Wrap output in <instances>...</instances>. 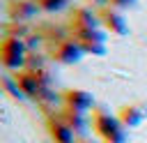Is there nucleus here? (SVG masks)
Instances as JSON below:
<instances>
[{
	"instance_id": "obj_4",
	"label": "nucleus",
	"mask_w": 147,
	"mask_h": 143,
	"mask_svg": "<svg viewBox=\"0 0 147 143\" xmlns=\"http://www.w3.org/2000/svg\"><path fill=\"white\" fill-rule=\"evenodd\" d=\"M101 25V18H99V12H92L90 7H76L71 12V21H69V28L74 35L78 32H87V30H96Z\"/></svg>"
},
{
	"instance_id": "obj_14",
	"label": "nucleus",
	"mask_w": 147,
	"mask_h": 143,
	"mask_svg": "<svg viewBox=\"0 0 147 143\" xmlns=\"http://www.w3.org/2000/svg\"><path fill=\"white\" fill-rule=\"evenodd\" d=\"M92 2H99V5H103V2H106V5H108V0H92Z\"/></svg>"
},
{
	"instance_id": "obj_11",
	"label": "nucleus",
	"mask_w": 147,
	"mask_h": 143,
	"mask_svg": "<svg viewBox=\"0 0 147 143\" xmlns=\"http://www.w3.org/2000/svg\"><path fill=\"white\" fill-rule=\"evenodd\" d=\"M142 115H145V113H142L140 108H136V106H124V108L119 111V120H122L124 127H126V125H129V127H131V125H138V122L142 120Z\"/></svg>"
},
{
	"instance_id": "obj_5",
	"label": "nucleus",
	"mask_w": 147,
	"mask_h": 143,
	"mask_svg": "<svg viewBox=\"0 0 147 143\" xmlns=\"http://www.w3.org/2000/svg\"><path fill=\"white\" fill-rule=\"evenodd\" d=\"M99 18H101V25H106L110 32L115 35H126L129 32V25H126V18L122 14V9L113 7V5H106L99 9Z\"/></svg>"
},
{
	"instance_id": "obj_8",
	"label": "nucleus",
	"mask_w": 147,
	"mask_h": 143,
	"mask_svg": "<svg viewBox=\"0 0 147 143\" xmlns=\"http://www.w3.org/2000/svg\"><path fill=\"white\" fill-rule=\"evenodd\" d=\"M37 12H39L37 0H14V2L9 5V16H11L14 21H18V23L32 18Z\"/></svg>"
},
{
	"instance_id": "obj_1",
	"label": "nucleus",
	"mask_w": 147,
	"mask_h": 143,
	"mask_svg": "<svg viewBox=\"0 0 147 143\" xmlns=\"http://www.w3.org/2000/svg\"><path fill=\"white\" fill-rule=\"evenodd\" d=\"M0 62L9 69H18L25 67L28 62V44L21 37H5L0 42Z\"/></svg>"
},
{
	"instance_id": "obj_10",
	"label": "nucleus",
	"mask_w": 147,
	"mask_h": 143,
	"mask_svg": "<svg viewBox=\"0 0 147 143\" xmlns=\"http://www.w3.org/2000/svg\"><path fill=\"white\" fill-rule=\"evenodd\" d=\"M48 129H51V136L57 143H71L74 141V131L60 120V115H51L48 118Z\"/></svg>"
},
{
	"instance_id": "obj_12",
	"label": "nucleus",
	"mask_w": 147,
	"mask_h": 143,
	"mask_svg": "<svg viewBox=\"0 0 147 143\" xmlns=\"http://www.w3.org/2000/svg\"><path fill=\"white\" fill-rule=\"evenodd\" d=\"M69 0H37L39 9H46V12H60L62 7H67Z\"/></svg>"
},
{
	"instance_id": "obj_2",
	"label": "nucleus",
	"mask_w": 147,
	"mask_h": 143,
	"mask_svg": "<svg viewBox=\"0 0 147 143\" xmlns=\"http://www.w3.org/2000/svg\"><path fill=\"white\" fill-rule=\"evenodd\" d=\"M92 122H94V129L108 143H124V125H122L119 118H115L110 113H103V111H96Z\"/></svg>"
},
{
	"instance_id": "obj_7",
	"label": "nucleus",
	"mask_w": 147,
	"mask_h": 143,
	"mask_svg": "<svg viewBox=\"0 0 147 143\" xmlns=\"http://www.w3.org/2000/svg\"><path fill=\"white\" fill-rule=\"evenodd\" d=\"M62 101L67 108H74V111H80L85 113L90 106H92V95L85 92V90H67L62 95Z\"/></svg>"
},
{
	"instance_id": "obj_9",
	"label": "nucleus",
	"mask_w": 147,
	"mask_h": 143,
	"mask_svg": "<svg viewBox=\"0 0 147 143\" xmlns=\"http://www.w3.org/2000/svg\"><path fill=\"white\" fill-rule=\"evenodd\" d=\"M60 120L71 129V131H85L87 129V118H85V113H80V111H74V108H62L60 113Z\"/></svg>"
},
{
	"instance_id": "obj_6",
	"label": "nucleus",
	"mask_w": 147,
	"mask_h": 143,
	"mask_svg": "<svg viewBox=\"0 0 147 143\" xmlns=\"http://www.w3.org/2000/svg\"><path fill=\"white\" fill-rule=\"evenodd\" d=\"M74 37L78 39V44L83 46L85 53H96V55H101V53L106 51V37H103L101 28L87 30V32H78V35H74Z\"/></svg>"
},
{
	"instance_id": "obj_3",
	"label": "nucleus",
	"mask_w": 147,
	"mask_h": 143,
	"mask_svg": "<svg viewBox=\"0 0 147 143\" xmlns=\"http://www.w3.org/2000/svg\"><path fill=\"white\" fill-rule=\"evenodd\" d=\"M83 55H85V51H83V46L78 44V39H76L74 35L51 46V58L57 60V62H62V65H74V62H78Z\"/></svg>"
},
{
	"instance_id": "obj_13",
	"label": "nucleus",
	"mask_w": 147,
	"mask_h": 143,
	"mask_svg": "<svg viewBox=\"0 0 147 143\" xmlns=\"http://www.w3.org/2000/svg\"><path fill=\"white\" fill-rule=\"evenodd\" d=\"M133 0H108V5H113V7H117V9H122V7H129Z\"/></svg>"
},
{
	"instance_id": "obj_15",
	"label": "nucleus",
	"mask_w": 147,
	"mask_h": 143,
	"mask_svg": "<svg viewBox=\"0 0 147 143\" xmlns=\"http://www.w3.org/2000/svg\"><path fill=\"white\" fill-rule=\"evenodd\" d=\"M71 143H76V141H71Z\"/></svg>"
}]
</instances>
